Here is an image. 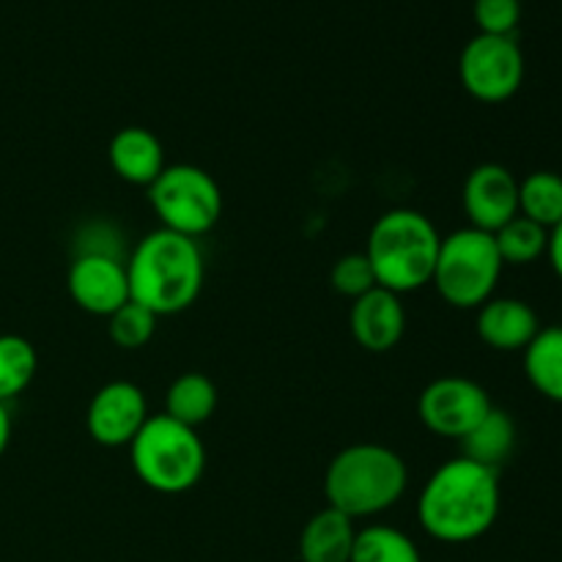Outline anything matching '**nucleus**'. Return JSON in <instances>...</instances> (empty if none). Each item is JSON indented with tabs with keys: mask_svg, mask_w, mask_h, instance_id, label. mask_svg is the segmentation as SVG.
Here are the masks:
<instances>
[{
	"mask_svg": "<svg viewBox=\"0 0 562 562\" xmlns=\"http://www.w3.org/2000/svg\"><path fill=\"white\" fill-rule=\"evenodd\" d=\"M499 505V472L459 456L431 472L417 497V521L428 538L459 547L497 525Z\"/></svg>",
	"mask_w": 562,
	"mask_h": 562,
	"instance_id": "f257e3e1",
	"label": "nucleus"
},
{
	"mask_svg": "<svg viewBox=\"0 0 562 562\" xmlns=\"http://www.w3.org/2000/svg\"><path fill=\"white\" fill-rule=\"evenodd\" d=\"M130 300L154 316H176L198 302L206 280V263L198 239L157 228L143 236L126 258Z\"/></svg>",
	"mask_w": 562,
	"mask_h": 562,
	"instance_id": "f03ea898",
	"label": "nucleus"
},
{
	"mask_svg": "<svg viewBox=\"0 0 562 562\" xmlns=\"http://www.w3.org/2000/svg\"><path fill=\"white\" fill-rule=\"evenodd\" d=\"M409 470L393 448L379 442H357L333 456L324 475L329 508L349 519H371L384 514L406 494Z\"/></svg>",
	"mask_w": 562,
	"mask_h": 562,
	"instance_id": "7ed1b4c3",
	"label": "nucleus"
},
{
	"mask_svg": "<svg viewBox=\"0 0 562 562\" xmlns=\"http://www.w3.org/2000/svg\"><path fill=\"white\" fill-rule=\"evenodd\" d=\"M439 245L442 236L431 217L417 209H390L373 223L362 252L371 261L379 289L401 296L431 283Z\"/></svg>",
	"mask_w": 562,
	"mask_h": 562,
	"instance_id": "20e7f679",
	"label": "nucleus"
},
{
	"mask_svg": "<svg viewBox=\"0 0 562 562\" xmlns=\"http://www.w3.org/2000/svg\"><path fill=\"white\" fill-rule=\"evenodd\" d=\"M137 481L157 494H184L198 486L206 470V448L198 428L184 426L162 412L151 415L130 445Z\"/></svg>",
	"mask_w": 562,
	"mask_h": 562,
	"instance_id": "39448f33",
	"label": "nucleus"
},
{
	"mask_svg": "<svg viewBox=\"0 0 562 562\" xmlns=\"http://www.w3.org/2000/svg\"><path fill=\"white\" fill-rule=\"evenodd\" d=\"M503 269L494 236L467 225L442 236L431 283L450 307L477 311L494 296Z\"/></svg>",
	"mask_w": 562,
	"mask_h": 562,
	"instance_id": "423d86ee",
	"label": "nucleus"
},
{
	"mask_svg": "<svg viewBox=\"0 0 562 562\" xmlns=\"http://www.w3.org/2000/svg\"><path fill=\"white\" fill-rule=\"evenodd\" d=\"M148 203L159 228L190 239L209 234L223 214V192L214 176L190 162L168 165L148 187Z\"/></svg>",
	"mask_w": 562,
	"mask_h": 562,
	"instance_id": "0eeeda50",
	"label": "nucleus"
},
{
	"mask_svg": "<svg viewBox=\"0 0 562 562\" xmlns=\"http://www.w3.org/2000/svg\"><path fill=\"white\" fill-rule=\"evenodd\" d=\"M464 91L483 104H503L519 93L525 82V53L514 36L477 33L459 58Z\"/></svg>",
	"mask_w": 562,
	"mask_h": 562,
	"instance_id": "6e6552de",
	"label": "nucleus"
},
{
	"mask_svg": "<svg viewBox=\"0 0 562 562\" xmlns=\"http://www.w3.org/2000/svg\"><path fill=\"white\" fill-rule=\"evenodd\" d=\"M486 387L467 376H439L423 387L417 415L423 426L442 439H464L492 412Z\"/></svg>",
	"mask_w": 562,
	"mask_h": 562,
	"instance_id": "1a4fd4ad",
	"label": "nucleus"
},
{
	"mask_svg": "<svg viewBox=\"0 0 562 562\" xmlns=\"http://www.w3.org/2000/svg\"><path fill=\"white\" fill-rule=\"evenodd\" d=\"M146 395L132 382H108L93 393L86 412L88 437L102 448H130L148 420Z\"/></svg>",
	"mask_w": 562,
	"mask_h": 562,
	"instance_id": "9d476101",
	"label": "nucleus"
},
{
	"mask_svg": "<svg viewBox=\"0 0 562 562\" xmlns=\"http://www.w3.org/2000/svg\"><path fill=\"white\" fill-rule=\"evenodd\" d=\"M470 228L497 234L519 214V179L499 162H483L470 170L461 192Z\"/></svg>",
	"mask_w": 562,
	"mask_h": 562,
	"instance_id": "9b49d317",
	"label": "nucleus"
},
{
	"mask_svg": "<svg viewBox=\"0 0 562 562\" xmlns=\"http://www.w3.org/2000/svg\"><path fill=\"white\" fill-rule=\"evenodd\" d=\"M69 294L80 311L91 316H113L121 305L130 302V280H126L124 258L82 252L69 267Z\"/></svg>",
	"mask_w": 562,
	"mask_h": 562,
	"instance_id": "f8f14e48",
	"label": "nucleus"
},
{
	"mask_svg": "<svg viewBox=\"0 0 562 562\" xmlns=\"http://www.w3.org/2000/svg\"><path fill=\"white\" fill-rule=\"evenodd\" d=\"M349 327L357 346L371 355H387L404 340L406 307L398 294L387 289H371L355 300L349 313Z\"/></svg>",
	"mask_w": 562,
	"mask_h": 562,
	"instance_id": "ddd939ff",
	"label": "nucleus"
},
{
	"mask_svg": "<svg viewBox=\"0 0 562 562\" xmlns=\"http://www.w3.org/2000/svg\"><path fill=\"white\" fill-rule=\"evenodd\" d=\"M541 322L530 302L516 296H492L477 307L475 333L494 351H525L536 338Z\"/></svg>",
	"mask_w": 562,
	"mask_h": 562,
	"instance_id": "4468645a",
	"label": "nucleus"
},
{
	"mask_svg": "<svg viewBox=\"0 0 562 562\" xmlns=\"http://www.w3.org/2000/svg\"><path fill=\"white\" fill-rule=\"evenodd\" d=\"M108 159L113 173L135 187H151L168 168L162 143L146 126H124L115 132L108 146Z\"/></svg>",
	"mask_w": 562,
	"mask_h": 562,
	"instance_id": "2eb2a0df",
	"label": "nucleus"
},
{
	"mask_svg": "<svg viewBox=\"0 0 562 562\" xmlns=\"http://www.w3.org/2000/svg\"><path fill=\"white\" fill-rule=\"evenodd\" d=\"M357 527L355 519L344 516L335 508L318 510L311 516L300 536V560L302 562H349L355 549Z\"/></svg>",
	"mask_w": 562,
	"mask_h": 562,
	"instance_id": "dca6fc26",
	"label": "nucleus"
},
{
	"mask_svg": "<svg viewBox=\"0 0 562 562\" xmlns=\"http://www.w3.org/2000/svg\"><path fill=\"white\" fill-rule=\"evenodd\" d=\"M459 445L464 459H472L477 461V464L492 467V470L499 472V467H503L516 450L514 417L505 409L492 406V412H488L464 439H459Z\"/></svg>",
	"mask_w": 562,
	"mask_h": 562,
	"instance_id": "f3484780",
	"label": "nucleus"
},
{
	"mask_svg": "<svg viewBox=\"0 0 562 562\" xmlns=\"http://www.w3.org/2000/svg\"><path fill=\"white\" fill-rule=\"evenodd\" d=\"M525 376L552 404H562V324L538 329L525 351Z\"/></svg>",
	"mask_w": 562,
	"mask_h": 562,
	"instance_id": "a211bd4d",
	"label": "nucleus"
},
{
	"mask_svg": "<svg viewBox=\"0 0 562 562\" xmlns=\"http://www.w3.org/2000/svg\"><path fill=\"white\" fill-rule=\"evenodd\" d=\"M217 384L206 373L187 371L170 382L168 393H165V415L198 428L212 420V415L217 412Z\"/></svg>",
	"mask_w": 562,
	"mask_h": 562,
	"instance_id": "6ab92c4d",
	"label": "nucleus"
},
{
	"mask_svg": "<svg viewBox=\"0 0 562 562\" xmlns=\"http://www.w3.org/2000/svg\"><path fill=\"white\" fill-rule=\"evenodd\" d=\"M519 214L552 231L562 223V173L536 170L519 181Z\"/></svg>",
	"mask_w": 562,
	"mask_h": 562,
	"instance_id": "aec40b11",
	"label": "nucleus"
},
{
	"mask_svg": "<svg viewBox=\"0 0 562 562\" xmlns=\"http://www.w3.org/2000/svg\"><path fill=\"white\" fill-rule=\"evenodd\" d=\"M349 562H423L417 543L390 525H368L357 530Z\"/></svg>",
	"mask_w": 562,
	"mask_h": 562,
	"instance_id": "412c9836",
	"label": "nucleus"
},
{
	"mask_svg": "<svg viewBox=\"0 0 562 562\" xmlns=\"http://www.w3.org/2000/svg\"><path fill=\"white\" fill-rule=\"evenodd\" d=\"M492 236L505 267H527L547 256L549 250V231L521 214H516Z\"/></svg>",
	"mask_w": 562,
	"mask_h": 562,
	"instance_id": "4be33fe9",
	"label": "nucleus"
},
{
	"mask_svg": "<svg viewBox=\"0 0 562 562\" xmlns=\"http://www.w3.org/2000/svg\"><path fill=\"white\" fill-rule=\"evenodd\" d=\"M38 371V355L22 335H0V404L25 393Z\"/></svg>",
	"mask_w": 562,
	"mask_h": 562,
	"instance_id": "5701e85b",
	"label": "nucleus"
},
{
	"mask_svg": "<svg viewBox=\"0 0 562 562\" xmlns=\"http://www.w3.org/2000/svg\"><path fill=\"white\" fill-rule=\"evenodd\" d=\"M159 316H154L148 307L137 305L135 300H130L126 305H121L113 316H108V335L119 349L135 351L143 349L148 340L157 333Z\"/></svg>",
	"mask_w": 562,
	"mask_h": 562,
	"instance_id": "b1692460",
	"label": "nucleus"
},
{
	"mask_svg": "<svg viewBox=\"0 0 562 562\" xmlns=\"http://www.w3.org/2000/svg\"><path fill=\"white\" fill-rule=\"evenodd\" d=\"M333 289L340 296H349L351 302L360 300L371 289H376V274H373L371 261L366 252H346L333 267Z\"/></svg>",
	"mask_w": 562,
	"mask_h": 562,
	"instance_id": "393cba45",
	"label": "nucleus"
},
{
	"mask_svg": "<svg viewBox=\"0 0 562 562\" xmlns=\"http://www.w3.org/2000/svg\"><path fill=\"white\" fill-rule=\"evenodd\" d=\"M472 14L486 36H514L521 22V0H475Z\"/></svg>",
	"mask_w": 562,
	"mask_h": 562,
	"instance_id": "a878e982",
	"label": "nucleus"
},
{
	"mask_svg": "<svg viewBox=\"0 0 562 562\" xmlns=\"http://www.w3.org/2000/svg\"><path fill=\"white\" fill-rule=\"evenodd\" d=\"M547 258H549V263H552L554 274L562 280V223H558L552 231H549Z\"/></svg>",
	"mask_w": 562,
	"mask_h": 562,
	"instance_id": "bb28decb",
	"label": "nucleus"
},
{
	"mask_svg": "<svg viewBox=\"0 0 562 562\" xmlns=\"http://www.w3.org/2000/svg\"><path fill=\"white\" fill-rule=\"evenodd\" d=\"M11 442V415L9 404H0V459H3L5 448Z\"/></svg>",
	"mask_w": 562,
	"mask_h": 562,
	"instance_id": "cd10ccee",
	"label": "nucleus"
}]
</instances>
